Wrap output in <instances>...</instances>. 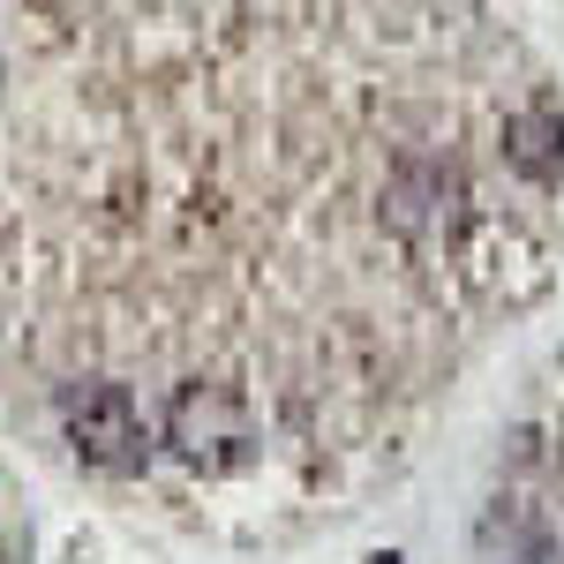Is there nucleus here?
Here are the masks:
<instances>
[{"instance_id": "obj_3", "label": "nucleus", "mask_w": 564, "mask_h": 564, "mask_svg": "<svg viewBox=\"0 0 564 564\" xmlns=\"http://www.w3.org/2000/svg\"><path fill=\"white\" fill-rule=\"evenodd\" d=\"M384 218L399 241H444L459 218H467V188L444 159H406L384 188Z\"/></svg>"}, {"instance_id": "obj_2", "label": "nucleus", "mask_w": 564, "mask_h": 564, "mask_svg": "<svg viewBox=\"0 0 564 564\" xmlns=\"http://www.w3.org/2000/svg\"><path fill=\"white\" fill-rule=\"evenodd\" d=\"M61 430L106 475H135L143 467V444H151L143 436V406H135L129 384H68L61 391Z\"/></svg>"}, {"instance_id": "obj_5", "label": "nucleus", "mask_w": 564, "mask_h": 564, "mask_svg": "<svg viewBox=\"0 0 564 564\" xmlns=\"http://www.w3.org/2000/svg\"><path fill=\"white\" fill-rule=\"evenodd\" d=\"M369 564H399V557H369Z\"/></svg>"}, {"instance_id": "obj_4", "label": "nucleus", "mask_w": 564, "mask_h": 564, "mask_svg": "<svg viewBox=\"0 0 564 564\" xmlns=\"http://www.w3.org/2000/svg\"><path fill=\"white\" fill-rule=\"evenodd\" d=\"M505 159H512L527 181H557L564 174V121L550 106L512 113V121H505Z\"/></svg>"}, {"instance_id": "obj_1", "label": "nucleus", "mask_w": 564, "mask_h": 564, "mask_svg": "<svg viewBox=\"0 0 564 564\" xmlns=\"http://www.w3.org/2000/svg\"><path fill=\"white\" fill-rule=\"evenodd\" d=\"M166 444H174L188 467H234V459H249V444H257V414H249V399L234 384H181L174 406H166Z\"/></svg>"}]
</instances>
